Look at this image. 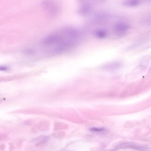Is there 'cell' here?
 <instances>
[{"mask_svg":"<svg viewBox=\"0 0 151 151\" xmlns=\"http://www.w3.org/2000/svg\"><path fill=\"white\" fill-rule=\"evenodd\" d=\"M79 35L76 29L65 28L48 37L44 42L56 51L62 52L75 45Z\"/></svg>","mask_w":151,"mask_h":151,"instance_id":"obj_1","label":"cell"},{"mask_svg":"<svg viewBox=\"0 0 151 151\" xmlns=\"http://www.w3.org/2000/svg\"><path fill=\"white\" fill-rule=\"evenodd\" d=\"M120 65V64L119 63H112L103 65L102 68L106 70H113L119 68Z\"/></svg>","mask_w":151,"mask_h":151,"instance_id":"obj_2","label":"cell"},{"mask_svg":"<svg viewBox=\"0 0 151 151\" xmlns=\"http://www.w3.org/2000/svg\"><path fill=\"white\" fill-rule=\"evenodd\" d=\"M139 1L136 0H128L125 1L124 4L126 6H137L140 4Z\"/></svg>","mask_w":151,"mask_h":151,"instance_id":"obj_3","label":"cell"},{"mask_svg":"<svg viewBox=\"0 0 151 151\" xmlns=\"http://www.w3.org/2000/svg\"><path fill=\"white\" fill-rule=\"evenodd\" d=\"M104 130V129L103 128L100 127H92L91 128L90 130L91 131L95 132H101L103 131Z\"/></svg>","mask_w":151,"mask_h":151,"instance_id":"obj_4","label":"cell"}]
</instances>
